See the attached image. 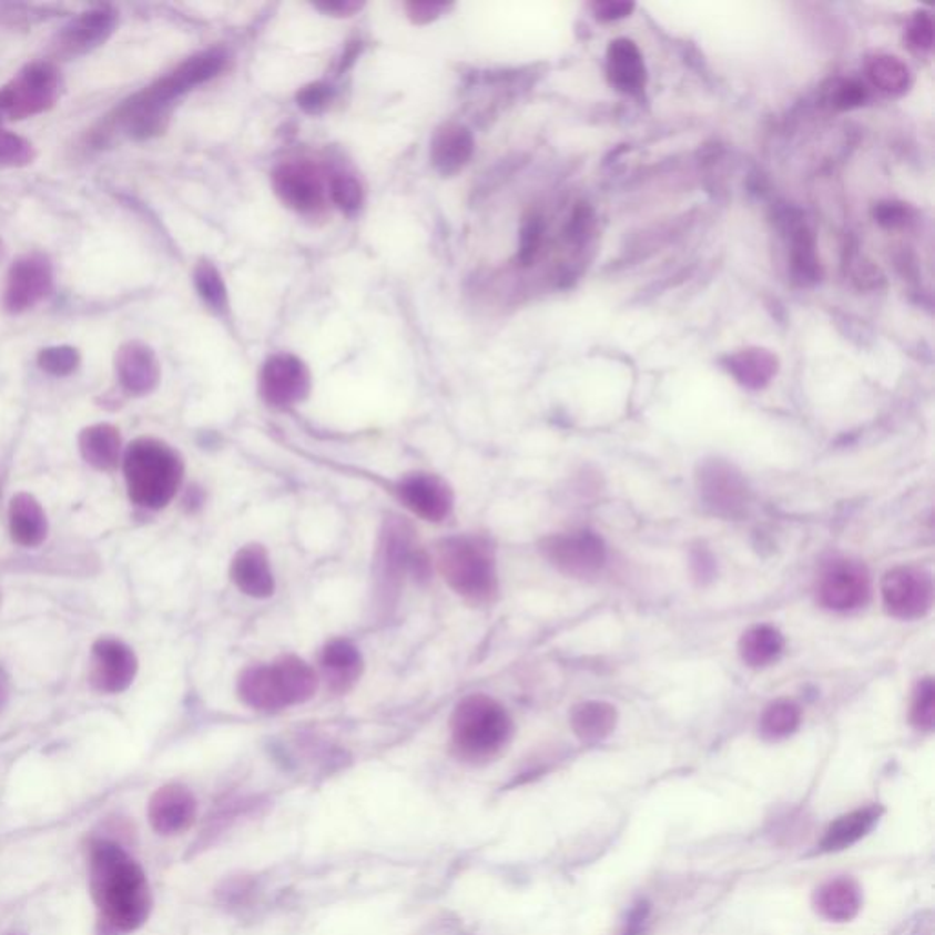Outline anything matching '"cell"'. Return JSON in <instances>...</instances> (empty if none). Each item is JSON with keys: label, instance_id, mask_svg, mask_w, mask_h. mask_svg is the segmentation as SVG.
<instances>
[{"label": "cell", "instance_id": "obj_1", "mask_svg": "<svg viewBox=\"0 0 935 935\" xmlns=\"http://www.w3.org/2000/svg\"><path fill=\"white\" fill-rule=\"evenodd\" d=\"M92 900L112 931L129 934L145 925L152 908L145 872L123 847L99 839L90 844Z\"/></svg>", "mask_w": 935, "mask_h": 935}, {"label": "cell", "instance_id": "obj_2", "mask_svg": "<svg viewBox=\"0 0 935 935\" xmlns=\"http://www.w3.org/2000/svg\"><path fill=\"white\" fill-rule=\"evenodd\" d=\"M225 67L220 50L197 53L186 59L174 72L157 79L154 84L124 101L110 123L118 124L134 140H151L163 134L169 124L172 104L183 93L216 78Z\"/></svg>", "mask_w": 935, "mask_h": 935}, {"label": "cell", "instance_id": "obj_3", "mask_svg": "<svg viewBox=\"0 0 935 935\" xmlns=\"http://www.w3.org/2000/svg\"><path fill=\"white\" fill-rule=\"evenodd\" d=\"M123 470L130 499L138 507L161 510L180 490L185 466L163 440L141 437L124 451Z\"/></svg>", "mask_w": 935, "mask_h": 935}, {"label": "cell", "instance_id": "obj_4", "mask_svg": "<svg viewBox=\"0 0 935 935\" xmlns=\"http://www.w3.org/2000/svg\"><path fill=\"white\" fill-rule=\"evenodd\" d=\"M316 672L296 657L248 667L238 680L242 702L256 711H282L307 702L316 693Z\"/></svg>", "mask_w": 935, "mask_h": 935}, {"label": "cell", "instance_id": "obj_5", "mask_svg": "<svg viewBox=\"0 0 935 935\" xmlns=\"http://www.w3.org/2000/svg\"><path fill=\"white\" fill-rule=\"evenodd\" d=\"M455 753L468 762L496 756L512 736V719L501 703L486 694L463 698L451 714Z\"/></svg>", "mask_w": 935, "mask_h": 935}, {"label": "cell", "instance_id": "obj_6", "mask_svg": "<svg viewBox=\"0 0 935 935\" xmlns=\"http://www.w3.org/2000/svg\"><path fill=\"white\" fill-rule=\"evenodd\" d=\"M437 567L455 594L471 603L494 601L497 594L496 556L485 539L455 536L439 545Z\"/></svg>", "mask_w": 935, "mask_h": 935}, {"label": "cell", "instance_id": "obj_7", "mask_svg": "<svg viewBox=\"0 0 935 935\" xmlns=\"http://www.w3.org/2000/svg\"><path fill=\"white\" fill-rule=\"evenodd\" d=\"M375 563L380 607L395 603L406 573H411L419 581L429 578L428 556L417 545L411 525L398 516H389L384 521Z\"/></svg>", "mask_w": 935, "mask_h": 935}, {"label": "cell", "instance_id": "obj_8", "mask_svg": "<svg viewBox=\"0 0 935 935\" xmlns=\"http://www.w3.org/2000/svg\"><path fill=\"white\" fill-rule=\"evenodd\" d=\"M61 78L52 62H33L0 89L2 121L28 120L58 103Z\"/></svg>", "mask_w": 935, "mask_h": 935}, {"label": "cell", "instance_id": "obj_9", "mask_svg": "<svg viewBox=\"0 0 935 935\" xmlns=\"http://www.w3.org/2000/svg\"><path fill=\"white\" fill-rule=\"evenodd\" d=\"M884 607L897 620H917L932 609L934 581L917 567H897L886 572L881 583Z\"/></svg>", "mask_w": 935, "mask_h": 935}, {"label": "cell", "instance_id": "obj_10", "mask_svg": "<svg viewBox=\"0 0 935 935\" xmlns=\"http://www.w3.org/2000/svg\"><path fill=\"white\" fill-rule=\"evenodd\" d=\"M53 287L52 265L41 254L17 260L6 276L2 305L11 315H21L41 304Z\"/></svg>", "mask_w": 935, "mask_h": 935}, {"label": "cell", "instance_id": "obj_11", "mask_svg": "<svg viewBox=\"0 0 935 935\" xmlns=\"http://www.w3.org/2000/svg\"><path fill=\"white\" fill-rule=\"evenodd\" d=\"M541 552L556 569L572 578H592L607 559L603 541L592 532L552 536L545 539Z\"/></svg>", "mask_w": 935, "mask_h": 935}, {"label": "cell", "instance_id": "obj_12", "mask_svg": "<svg viewBox=\"0 0 935 935\" xmlns=\"http://www.w3.org/2000/svg\"><path fill=\"white\" fill-rule=\"evenodd\" d=\"M138 657L124 641L99 638L92 646L89 680L99 693H123L138 674Z\"/></svg>", "mask_w": 935, "mask_h": 935}, {"label": "cell", "instance_id": "obj_13", "mask_svg": "<svg viewBox=\"0 0 935 935\" xmlns=\"http://www.w3.org/2000/svg\"><path fill=\"white\" fill-rule=\"evenodd\" d=\"M703 502L719 516H739L748 505V485L733 465L725 460H705L697 476Z\"/></svg>", "mask_w": 935, "mask_h": 935}, {"label": "cell", "instance_id": "obj_14", "mask_svg": "<svg viewBox=\"0 0 935 935\" xmlns=\"http://www.w3.org/2000/svg\"><path fill=\"white\" fill-rule=\"evenodd\" d=\"M311 377L302 360L291 355L270 358L260 377V389L274 408H289L307 397Z\"/></svg>", "mask_w": 935, "mask_h": 935}, {"label": "cell", "instance_id": "obj_15", "mask_svg": "<svg viewBox=\"0 0 935 935\" xmlns=\"http://www.w3.org/2000/svg\"><path fill=\"white\" fill-rule=\"evenodd\" d=\"M397 496L404 507L424 521L439 522L454 510V491L434 474H411L398 481Z\"/></svg>", "mask_w": 935, "mask_h": 935}, {"label": "cell", "instance_id": "obj_16", "mask_svg": "<svg viewBox=\"0 0 935 935\" xmlns=\"http://www.w3.org/2000/svg\"><path fill=\"white\" fill-rule=\"evenodd\" d=\"M870 576L857 563H835L819 583V601L826 609L846 612L863 607L870 598Z\"/></svg>", "mask_w": 935, "mask_h": 935}, {"label": "cell", "instance_id": "obj_17", "mask_svg": "<svg viewBox=\"0 0 935 935\" xmlns=\"http://www.w3.org/2000/svg\"><path fill=\"white\" fill-rule=\"evenodd\" d=\"M118 27V13L112 8H93L75 17L62 28L55 41V50L62 58H75L92 52L109 41Z\"/></svg>", "mask_w": 935, "mask_h": 935}, {"label": "cell", "instance_id": "obj_18", "mask_svg": "<svg viewBox=\"0 0 935 935\" xmlns=\"http://www.w3.org/2000/svg\"><path fill=\"white\" fill-rule=\"evenodd\" d=\"M273 186L280 200L298 212L315 211L324 202L321 176L305 161L280 165L273 174Z\"/></svg>", "mask_w": 935, "mask_h": 935}, {"label": "cell", "instance_id": "obj_19", "mask_svg": "<svg viewBox=\"0 0 935 935\" xmlns=\"http://www.w3.org/2000/svg\"><path fill=\"white\" fill-rule=\"evenodd\" d=\"M115 375L124 392L143 397L160 384V360L154 349L143 342H126L115 353Z\"/></svg>", "mask_w": 935, "mask_h": 935}, {"label": "cell", "instance_id": "obj_20", "mask_svg": "<svg viewBox=\"0 0 935 935\" xmlns=\"http://www.w3.org/2000/svg\"><path fill=\"white\" fill-rule=\"evenodd\" d=\"M196 799L182 784H166L149 802V821L161 835H176L196 819Z\"/></svg>", "mask_w": 935, "mask_h": 935}, {"label": "cell", "instance_id": "obj_21", "mask_svg": "<svg viewBox=\"0 0 935 935\" xmlns=\"http://www.w3.org/2000/svg\"><path fill=\"white\" fill-rule=\"evenodd\" d=\"M231 578L243 594L256 600L271 598L274 573L267 550L262 545H247L238 550L231 565Z\"/></svg>", "mask_w": 935, "mask_h": 935}, {"label": "cell", "instance_id": "obj_22", "mask_svg": "<svg viewBox=\"0 0 935 935\" xmlns=\"http://www.w3.org/2000/svg\"><path fill=\"white\" fill-rule=\"evenodd\" d=\"M322 674L333 693H347L363 674V654L346 640H333L322 652Z\"/></svg>", "mask_w": 935, "mask_h": 935}, {"label": "cell", "instance_id": "obj_23", "mask_svg": "<svg viewBox=\"0 0 935 935\" xmlns=\"http://www.w3.org/2000/svg\"><path fill=\"white\" fill-rule=\"evenodd\" d=\"M471 132L460 124H446L437 130L431 141V163L443 176H454L463 171L474 155Z\"/></svg>", "mask_w": 935, "mask_h": 935}, {"label": "cell", "instance_id": "obj_24", "mask_svg": "<svg viewBox=\"0 0 935 935\" xmlns=\"http://www.w3.org/2000/svg\"><path fill=\"white\" fill-rule=\"evenodd\" d=\"M607 73L610 83L623 93L638 95L646 87V64L634 42L618 39L607 53Z\"/></svg>", "mask_w": 935, "mask_h": 935}, {"label": "cell", "instance_id": "obj_25", "mask_svg": "<svg viewBox=\"0 0 935 935\" xmlns=\"http://www.w3.org/2000/svg\"><path fill=\"white\" fill-rule=\"evenodd\" d=\"M10 533L17 545L27 548L39 547L47 539V512L28 491H19L11 499Z\"/></svg>", "mask_w": 935, "mask_h": 935}, {"label": "cell", "instance_id": "obj_26", "mask_svg": "<svg viewBox=\"0 0 935 935\" xmlns=\"http://www.w3.org/2000/svg\"><path fill=\"white\" fill-rule=\"evenodd\" d=\"M79 451L95 470H114L121 457L120 429L112 424H93L79 434Z\"/></svg>", "mask_w": 935, "mask_h": 935}, {"label": "cell", "instance_id": "obj_27", "mask_svg": "<svg viewBox=\"0 0 935 935\" xmlns=\"http://www.w3.org/2000/svg\"><path fill=\"white\" fill-rule=\"evenodd\" d=\"M861 890L850 878H835L816 890L815 906L826 919L844 923L858 914L861 909Z\"/></svg>", "mask_w": 935, "mask_h": 935}, {"label": "cell", "instance_id": "obj_28", "mask_svg": "<svg viewBox=\"0 0 935 935\" xmlns=\"http://www.w3.org/2000/svg\"><path fill=\"white\" fill-rule=\"evenodd\" d=\"M878 821L875 807H864L857 812L847 813L833 822L826 835L822 839V852H841L866 837Z\"/></svg>", "mask_w": 935, "mask_h": 935}, {"label": "cell", "instance_id": "obj_29", "mask_svg": "<svg viewBox=\"0 0 935 935\" xmlns=\"http://www.w3.org/2000/svg\"><path fill=\"white\" fill-rule=\"evenodd\" d=\"M616 720L618 713L614 705L598 700L579 703L570 714L573 733L585 742H600L607 739L614 731Z\"/></svg>", "mask_w": 935, "mask_h": 935}, {"label": "cell", "instance_id": "obj_30", "mask_svg": "<svg viewBox=\"0 0 935 935\" xmlns=\"http://www.w3.org/2000/svg\"><path fill=\"white\" fill-rule=\"evenodd\" d=\"M740 657L750 667H765L775 662L784 649V638L775 627H751L740 638Z\"/></svg>", "mask_w": 935, "mask_h": 935}, {"label": "cell", "instance_id": "obj_31", "mask_svg": "<svg viewBox=\"0 0 935 935\" xmlns=\"http://www.w3.org/2000/svg\"><path fill=\"white\" fill-rule=\"evenodd\" d=\"M731 372L748 388H762L776 372V360L765 352L740 353L731 360Z\"/></svg>", "mask_w": 935, "mask_h": 935}, {"label": "cell", "instance_id": "obj_32", "mask_svg": "<svg viewBox=\"0 0 935 935\" xmlns=\"http://www.w3.org/2000/svg\"><path fill=\"white\" fill-rule=\"evenodd\" d=\"M801 724V709L793 702H775L765 709L760 720V733L765 739L782 740L795 733Z\"/></svg>", "mask_w": 935, "mask_h": 935}, {"label": "cell", "instance_id": "obj_33", "mask_svg": "<svg viewBox=\"0 0 935 935\" xmlns=\"http://www.w3.org/2000/svg\"><path fill=\"white\" fill-rule=\"evenodd\" d=\"M868 75L883 92L900 93L908 87V68L897 58H875Z\"/></svg>", "mask_w": 935, "mask_h": 935}, {"label": "cell", "instance_id": "obj_34", "mask_svg": "<svg viewBox=\"0 0 935 935\" xmlns=\"http://www.w3.org/2000/svg\"><path fill=\"white\" fill-rule=\"evenodd\" d=\"M194 284L205 304L214 311H225L227 307V289L223 284L222 274L214 265L200 262L194 271Z\"/></svg>", "mask_w": 935, "mask_h": 935}, {"label": "cell", "instance_id": "obj_35", "mask_svg": "<svg viewBox=\"0 0 935 935\" xmlns=\"http://www.w3.org/2000/svg\"><path fill=\"white\" fill-rule=\"evenodd\" d=\"M35 146L22 135L0 129V169H21L33 163Z\"/></svg>", "mask_w": 935, "mask_h": 935}, {"label": "cell", "instance_id": "obj_36", "mask_svg": "<svg viewBox=\"0 0 935 935\" xmlns=\"http://www.w3.org/2000/svg\"><path fill=\"white\" fill-rule=\"evenodd\" d=\"M793 273L796 278L802 282H813L819 274V264L815 258V243L813 236L806 227L796 228L795 236H793Z\"/></svg>", "mask_w": 935, "mask_h": 935}, {"label": "cell", "instance_id": "obj_37", "mask_svg": "<svg viewBox=\"0 0 935 935\" xmlns=\"http://www.w3.org/2000/svg\"><path fill=\"white\" fill-rule=\"evenodd\" d=\"M37 363H39L42 372L52 375V377H70L72 373L78 372L81 355L72 346L44 347L39 353Z\"/></svg>", "mask_w": 935, "mask_h": 935}, {"label": "cell", "instance_id": "obj_38", "mask_svg": "<svg viewBox=\"0 0 935 935\" xmlns=\"http://www.w3.org/2000/svg\"><path fill=\"white\" fill-rule=\"evenodd\" d=\"M912 722L915 728L931 731L935 724V688L931 678H925L917 685L914 703H912Z\"/></svg>", "mask_w": 935, "mask_h": 935}, {"label": "cell", "instance_id": "obj_39", "mask_svg": "<svg viewBox=\"0 0 935 935\" xmlns=\"http://www.w3.org/2000/svg\"><path fill=\"white\" fill-rule=\"evenodd\" d=\"M332 196L333 202L346 214L357 212L363 205V189L352 176L335 177L332 182Z\"/></svg>", "mask_w": 935, "mask_h": 935}, {"label": "cell", "instance_id": "obj_40", "mask_svg": "<svg viewBox=\"0 0 935 935\" xmlns=\"http://www.w3.org/2000/svg\"><path fill=\"white\" fill-rule=\"evenodd\" d=\"M541 233H543V225L539 222V217H530L521 231V247H519V260L522 265H530L536 254H538L539 243H541Z\"/></svg>", "mask_w": 935, "mask_h": 935}, {"label": "cell", "instance_id": "obj_41", "mask_svg": "<svg viewBox=\"0 0 935 935\" xmlns=\"http://www.w3.org/2000/svg\"><path fill=\"white\" fill-rule=\"evenodd\" d=\"M332 101V87L324 83L309 84L298 93V104L309 114H318Z\"/></svg>", "mask_w": 935, "mask_h": 935}, {"label": "cell", "instance_id": "obj_42", "mask_svg": "<svg viewBox=\"0 0 935 935\" xmlns=\"http://www.w3.org/2000/svg\"><path fill=\"white\" fill-rule=\"evenodd\" d=\"M866 98H868V93H866L863 84L855 83V81H847V83L839 87L837 95H835V104H837L839 109H853V106L863 104Z\"/></svg>", "mask_w": 935, "mask_h": 935}, {"label": "cell", "instance_id": "obj_43", "mask_svg": "<svg viewBox=\"0 0 935 935\" xmlns=\"http://www.w3.org/2000/svg\"><path fill=\"white\" fill-rule=\"evenodd\" d=\"M909 41L914 42V47L928 50L934 41V27H932L931 17L921 13L915 19L914 24L909 28Z\"/></svg>", "mask_w": 935, "mask_h": 935}, {"label": "cell", "instance_id": "obj_44", "mask_svg": "<svg viewBox=\"0 0 935 935\" xmlns=\"http://www.w3.org/2000/svg\"><path fill=\"white\" fill-rule=\"evenodd\" d=\"M634 10L632 2H620V0H607L594 4V13L600 21H618L629 16Z\"/></svg>", "mask_w": 935, "mask_h": 935}, {"label": "cell", "instance_id": "obj_45", "mask_svg": "<svg viewBox=\"0 0 935 935\" xmlns=\"http://www.w3.org/2000/svg\"><path fill=\"white\" fill-rule=\"evenodd\" d=\"M443 10H445V4H440V2H411V4H408L409 16L414 17L415 22L431 21Z\"/></svg>", "mask_w": 935, "mask_h": 935}, {"label": "cell", "instance_id": "obj_46", "mask_svg": "<svg viewBox=\"0 0 935 935\" xmlns=\"http://www.w3.org/2000/svg\"><path fill=\"white\" fill-rule=\"evenodd\" d=\"M878 222L883 223V225H897V223H903L905 220V211L900 207V205H894V203H888V205H883V207H878L877 212Z\"/></svg>", "mask_w": 935, "mask_h": 935}, {"label": "cell", "instance_id": "obj_47", "mask_svg": "<svg viewBox=\"0 0 935 935\" xmlns=\"http://www.w3.org/2000/svg\"><path fill=\"white\" fill-rule=\"evenodd\" d=\"M321 10L327 11V13H338V16H349L353 11L358 10L360 6L357 2H329V4H321L318 6Z\"/></svg>", "mask_w": 935, "mask_h": 935}, {"label": "cell", "instance_id": "obj_48", "mask_svg": "<svg viewBox=\"0 0 935 935\" xmlns=\"http://www.w3.org/2000/svg\"><path fill=\"white\" fill-rule=\"evenodd\" d=\"M694 567H698L700 578H709L714 570L713 559L709 558V553L700 552L694 559Z\"/></svg>", "mask_w": 935, "mask_h": 935}, {"label": "cell", "instance_id": "obj_49", "mask_svg": "<svg viewBox=\"0 0 935 935\" xmlns=\"http://www.w3.org/2000/svg\"><path fill=\"white\" fill-rule=\"evenodd\" d=\"M10 697V678L6 674L4 669L0 667V709L4 708Z\"/></svg>", "mask_w": 935, "mask_h": 935}]
</instances>
